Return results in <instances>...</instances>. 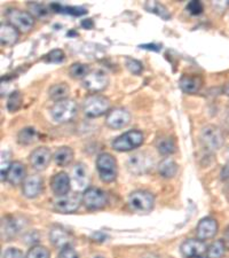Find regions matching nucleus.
<instances>
[{"instance_id":"1","label":"nucleus","mask_w":229,"mask_h":258,"mask_svg":"<svg viewBox=\"0 0 229 258\" xmlns=\"http://www.w3.org/2000/svg\"><path fill=\"white\" fill-rule=\"evenodd\" d=\"M110 109V100L101 94H91L84 100L83 110L89 117H100Z\"/></svg>"},{"instance_id":"2","label":"nucleus","mask_w":229,"mask_h":258,"mask_svg":"<svg viewBox=\"0 0 229 258\" xmlns=\"http://www.w3.org/2000/svg\"><path fill=\"white\" fill-rule=\"evenodd\" d=\"M77 103L71 99H64L54 103L51 108V116L56 123H68L77 114Z\"/></svg>"},{"instance_id":"3","label":"nucleus","mask_w":229,"mask_h":258,"mask_svg":"<svg viewBox=\"0 0 229 258\" xmlns=\"http://www.w3.org/2000/svg\"><path fill=\"white\" fill-rule=\"evenodd\" d=\"M144 136L141 131L131 130L125 132L112 141V148L117 152H130L143 144Z\"/></svg>"},{"instance_id":"4","label":"nucleus","mask_w":229,"mask_h":258,"mask_svg":"<svg viewBox=\"0 0 229 258\" xmlns=\"http://www.w3.org/2000/svg\"><path fill=\"white\" fill-rule=\"evenodd\" d=\"M128 207L137 214H148L154 209L155 198L147 190H135L128 197Z\"/></svg>"},{"instance_id":"5","label":"nucleus","mask_w":229,"mask_h":258,"mask_svg":"<svg viewBox=\"0 0 229 258\" xmlns=\"http://www.w3.org/2000/svg\"><path fill=\"white\" fill-rule=\"evenodd\" d=\"M97 169L102 181L111 182L117 178V162L109 153H102L98 156Z\"/></svg>"},{"instance_id":"6","label":"nucleus","mask_w":229,"mask_h":258,"mask_svg":"<svg viewBox=\"0 0 229 258\" xmlns=\"http://www.w3.org/2000/svg\"><path fill=\"white\" fill-rule=\"evenodd\" d=\"M199 138L204 147L209 151H216L221 148L223 145V135L222 131L215 125H206L201 130Z\"/></svg>"},{"instance_id":"7","label":"nucleus","mask_w":229,"mask_h":258,"mask_svg":"<svg viewBox=\"0 0 229 258\" xmlns=\"http://www.w3.org/2000/svg\"><path fill=\"white\" fill-rule=\"evenodd\" d=\"M7 19L12 26H14L21 32H29L35 26V18L30 14V12L11 10L7 13Z\"/></svg>"},{"instance_id":"8","label":"nucleus","mask_w":229,"mask_h":258,"mask_svg":"<svg viewBox=\"0 0 229 258\" xmlns=\"http://www.w3.org/2000/svg\"><path fill=\"white\" fill-rule=\"evenodd\" d=\"M154 161L145 152H137L128 157L127 168L133 174H142L152 168Z\"/></svg>"},{"instance_id":"9","label":"nucleus","mask_w":229,"mask_h":258,"mask_svg":"<svg viewBox=\"0 0 229 258\" xmlns=\"http://www.w3.org/2000/svg\"><path fill=\"white\" fill-rule=\"evenodd\" d=\"M83 203L90 210H99L105 208L108 202V197L103 190L95 188V187H90L85 189L83 194Z\"/></svg>"},{"instance_id":"10","label":"nucleus","mask_w":229,"mask_h":258,"mask_svg":"<svg viewBox=\"0 0 229 258\" xmlns=\"http://www.w3.org/2000/svg\"><path fill=\"white\" fill-rule=\"evenodd\" d=\"M108 76L103 70H92L87 76L83 80V86L91 92H99L106 89L108 85Z\"/></svg>"},{"instance_id":"11","label":"nucleus","mask_w":229,"mask_h":258,"mask_svg":"<svg viewBox=\"0 0 229 258\" xmlns=\"http://www.w3.org/2000/svg\"><path fill=\"white\" fill-rule=\"evenodd\" d=\"M131 122V114L128 113L124 108H116L109 111L107 115L106 123L107 125L118 130V128H123L128 125V123Z\"/></svg>"},{"instance_id":"12","label":"nucleus","mask_w":229,"mask_h":258,"mask_svg":"<svg viewBox=\"0 0 229 258\" xmlns=\"http://www.w3.org/2000/svg\"><path fill=\"white\" fill-rule=\"evenodd\" d=\"M82 202L83 199L79 198L78 194H68L65 195V197L57 199L56 201L54 202V208H55L56 211L61 212V214H72V212L79 209Z\"/></svg>"},{"instance_id":"13","label":"nucleus","mask_w":229,"mask_h":258,"mask_svg":"<svg viewBox=\"0 0 229 258\" xmlns=\"http://www.w3.org/2000/svg\"><path fill=\"white\" fill-rule=\"evenodd\" d=\"M52 159L51 151L47 147H39L36 148L30 154V163L33 169H36L37 171H43L46 168H47L49 162Z\"/></svg>"},{"instance_id":"14","label":"nucleus","mask_w":229,"mask_h":258,"mask_svg":"<svg viewBox=\"0 0 229 258\" xmlns=\"http://www.w3.org/2000/svg\"><path fill=\"white\" fill-rule=\"evenodd\" d=\"M218 232V223L213 218L206 217L203 218L201 222L197 224L196 227V235L199 240H209L212 239Z\"/></svg>"},{"instance_id":"15","label":"nucleus","mask_w":229,"mask_h":258,"mask_svg":"<svg viewBox=\"0 0 229 258\" xmlns=\"http://www.w3.org/2000/svg\"><path fill=\"white\" fill-rule=\"evenodd\" d=\"M180 250L185 257L203 256L206 252V245L199 239H188L181 244Z\"/></svg>"},{"instance_id":"16","label":"nucleus","mask_w":229,"mask_h":258,"mask_svg":"<svg viewBox=\"0 0 229 258\" xmlns=\"http://www.w3.org/2000/svg\"><path fill=\"white\" fill-rule=\"evenodd\" d=\"M70 178L65 172H59L54 174L51 180V188L56 197L62 198L68 195L70 192Z\"/></svg>"},{"instance_id":"17","label":"nucleus","mask_w":229,"mask_h":258,"mask_svg":"<svg viewBox=\"0 0 229 258\" xmlns=\"http://www.w3.org/2000/svg\"><path fill=\"white\" fill-rule=\"evenodd\" d=\"M43 190V179L37 174L29 176L23 181V194L28 199H35Z\"/></svg>"},{"instance_id":"18","label":"nucleus","mask_w":229,"mask_h":258,"mask_svg":"<svg viewBox=\"0 0 229 258\" xmlns=\"http://www.w3.org/2000/svg\"><path fill=\"white\" fill-rule=\"evenodd\" d=\"M27 178V170L24 164L21 162H12V164L8 169L6 174V180L12 185H20L21 182H23Z\"/></svg>"},{"instance_id":"19","label":"nucleus","mask_w":229,"mask_h":258,"mask_svg":"<svg viewBox=\"0 0 229 258\" xmlns=\"http://www.w3.org/2000/svg\"><path fill=\"white\" fill-rule=\"evenodd\" d=\"M179 84H180L183 92L187 94H194L197 93L202 89L203 80L198 75H195V76H193V75H185V76L181 77Z\"/></svg>"},{"instance_id":"20","label":"nucleus","mask_w":229,"mask_h":258,"mask_svg":"<svg viewBox=\"0 0 229 258\" xmlns=\"http://www.w3.org/2000/svg\"><path fill=\"white\" fill-rule=\"evenodd\" d=\"M22 220H19L13 216H8L3 219L2 223V234L3 238L11 239L15 236L22 228Z\"/></svg>"},{"instance_id":"21","label":"nucleus","mask_w":229,"mask_h":258,"mask_svg":"<svg viewBox=\"0 0 229 258\" xmlns=\"http://www.w3.org/2000/svg\"><path fill=\"white\" fill-rule=\"evenodd\" d=\"M20 31L11 23H3L0 26V40H2V45L5 46H12L16 41L19 40Z\"/></svg>"},{"instance_id":"22","label":"nucleus","mask_w":229,"mask_h":258,"mask_svg":"<svg viewBox=\"0 0 229 258\" xmlns=\"http://www.w3.org/2000/svg\"><path fill=\"white\" fill-rule=\"evenodd\" d=\"M72 179L78 189H87L90 184V176L86 166L83 163H77L72 168Z\"/></svg>"},{"instance_id":"23","label":"nucleus","mask_w":229,"mask_h":258,"mask_svg":"<svg viewBox=\"0 0 229 258\" xmlns=\"http://www.w3.org/2000/svg\"><path fill=\"white\" fill-rule=\"evenodd\" d=\"M49 240L55 247L63 248L65 245H69L70 234L64 228L60 226H53L49 231Z\"/></svg>"},{"instance_id":"24","label":"nucleus","mask_w":229,"mask_h":258,"mask_svg":"<svg viewBox=\"0 0 229 258\" xmlns=\"http://www.w3.org/2000/svg\"><path fill=\"white\" fill-rule=\"evenodd\" d=\"M156 148L158 153L162 154L163 156H170L177 152L176 141L170 138V137H162V138L158 139L156 143Z\"/></svg>"},{"instance_id":"25","label":"nucleus","mask_w":229,"mask_h":258,"mask_svg":"<svg viewBox=\"0 0 229 258\" xmlns=\"http://www.w3.org/2000/svg\"><path fill=\"white\" fill-rule=\"evenodd\" d=\"M54 161H55L56 165L59 166H66L71 163L73 160V152L70 147H66V146H63V147L57 148V151L54 154Z\"/></svg>"},{"instance_id":"26","label":"nucleus","mask_w":229,"mask_h":258,"mask_svg":"<svg viewBox=\"0 0 229 258\" xmlns=\"http://www.w3.org/2000/svg\"><path fill=\"white\" fill-rule=\"evenodd\" d=\"M178 164L172 159L163 160L158 166L160 174L164 178H173L178 173Z\"/></svg>"},{"instance_id":"27","label":"nucleus","mask_w":229,"mask_h":258,"mask_svg":"<svg viewBox=\"0 0 229 258\" xmlns=\"http://www.w3.org/2000/svg\"><path fill=\"white\" fill-rule=\"evenodd\" d=\"M69 86L65 84V83H59V84L53 85L51 89H49V98L54 101H61V100L68 99L66 95L69 94Z\"/></svg>"},{"instance_id":"28","label":"nucleus","mask_w":229,"mask_h":258,"mask_svg":"<svg viewBox=\"0 0 229 258\" xmlns=\"http://www.w3.org/2000/svg\"><path fill=\"white\" fill-rule=\"evenodd\" d=\"M144 8L150 13H155L156 15L161 16L162 19L168 21L171 19V14L169 13V11L166 10V7L162 5V4L157 3V2H147L144 4Z\"/></svg>"},{"instance_id":"29","label":"nucleus","mask_w":229,"mask_h":258,"mask_svg":"<svg viewBox=\"0 0 229 258\" xmlns=\"http://www.w3.org/2000/svg\"><path fill=\"white\" fill-rule=\"evenodd\" d=\"M226 244H224L223 240H216L213 243L210 244L207 248L206 255L207 258H222L224 252H226Z\"/></svg>"},{"instance_id":"30","label":"nucleus","mask_w":229,"mask_h":258,"mask_svg":"<svg viewBox=\"0 0 229 258\" xmlns=\"http://www.w3.org/2000/svg\"><path fill=\"white\" fill-rule=\"evenodd\" d=\"M91 73L90 66L85 63H81V62H76L69 68V74L71 77L76 78V80H84V78Z\"/></svg>"},{"instance_id":"31","label":"nucleus","mask_w":229,"mask_h":258,"mask_svg":"<svg viewBox=\"0 0 229 258\" xmlns=\"http://www.w3.org/2000/svg\"><path fill=\"white\" fill-rule=\"evenodd\" d=\"M52 10L56 13H64V14H70V15H74V16H81L86 14V11L84 8L81 7H72V6H62L60 4L54 3L51 5Z\"/></svg>"},{"instance_id":"32","label":"nucleus","mask_w":229,"mask_h":258,"mask_svg":"<svg viewBox=\"0 0 229 258\" xmlns=\"http://www.w3.org/2000/svg\"><path fill=\"white\" fill-rule=\"evenodd\" d=\"M37 139V131L33 127H24L19 132L18 141L21 145H31Z\"/></svg>"},{"instance_id":"33","label":"nucleus","mask_w":229,"mask_h":258,"mask_svg":"<svg viewBox=\"0 0 229 258\" xmlns=\"http://www.w3.org/2000/svg\"><path fill=\"white\" fill-rule=\"evenodd\" d=\"M29 8H30V14L33 16V18L36 16V18L38 19H45L47 18L49 14V8L38 3L29 4Z\"/></svg>"},{"instance_id":"34","label":"nucleus","mask_w":229,"mask_h":258,"mask_svg":"<svg viewBox=\"0 0 229 258\" xmlns=\"http://www.w3.org/2000/svg\"><path fill=\"white\" fill-rule=\"evenodd\" d=\"M22 101H23V98L19 91H15V92L12 93L10 95V98H8V101H7V108L8 110L12 111V113H14V111L19 110L21 106H22Z\"/></svg>"},{"instance_id":"35","label":"nucleus","mask_w":229,"mask_h":258,"mask_svg":"<svg viewBox=\"0 0 229 258\" xmlns=\"http://www.w3.org/2000/svg\"><path fill=\"white\" fill-rule=\"evenodd\" d=\"M27 258H51V253L43 245H35L28 251Z\"/></svg>"},{"instance_id":"36","label":"nucleus","mask_w":229,"mask_h":258,"mask_svg":"<svg viewBox=\"0 0 229 258\" xmlns=\"http://www.w3.org/2000/svg\"><path fill=\"white\" fill-rule=\"evenodd\" d=\"M125 64H126V68L130 70L131 73L135 75H139L143 69L142 63L135 59H132V57H126V60H125Z\"/></svg>"},{"instance_id":"37","label":"nucleus","mask_w":229,"mask_h":258,"mask_svg":"<svg viewBox=\"0 0 229 258\" xmlns=\"http://www.w3.org/2000/svg\"><path fill=\"white\" fill-rule=\"evenodd\" d=\"M45 60L47 62H52V63H60L64 60V53L62 49H53L51 53L46 55Z\"/></svg>"},{"instance_id":"38","label":"nucleus","mask_w":229,"mask_h":258,"mask_svg":"<svg viewBox=\"0 0 229 258\" xmlns=\"http://www.w3.org/2000/svg\"><path fill=\"white\" fill-rule=\"evenodd\" d=\"M203 10V4L201 2H198V0H193V2L188 3V5H187V11H188L191 15L202 14Z\"/></svg>"},{"instance_id":"39","label":"nucleus","mask_w":229,"mask_h":258,"mask_svg":"<svg viewBox=\"0 0 229 258\" xmlns=\"http://www.w3.org/2000/svg\"><path fill=\"white\" fill-rule=\"evenodd\" d=\"M12 164V162H10V155H8V153L6 152H3L2 154V181H5L6 180V174L8 169H10V166Z\"/></svg>"},{"instance_id":"40","label":"nucleus","mask_w":229,"mask_h":258,"mask_svg":"<svg viewBox=\"0 0 229 258\" xmlns=\"http://www.w3.org/2000/svg\"><path fill=\"white\" fill-rule=\"evenodd\" d=\"M57 258H79V256L71 245H65V247L61 248Z\"/></svg>"},{"instance_id":"41","label":"nucleus","mask_w":229,"mask_h":258,"mask_svg":"<svg viewBox=\"0 0 229 258\" xmlns=\"http://www.w3.org/2000/svg\"><path fill=\"white\" fill-rule=\"evenodd\" d=\"M3 258H27V256H24V253L18 248H8L4 252Z\"/></svg>"},{"instance_id":"42","label":"nucleus","mask_w":229,"mask_h":258,"mask_svg":"<svg viewBox=\"0 0 229 258\" xmlns=\"http://www.w3.org/2000/svg\"><path fill=\"white\" fill-rule=\"evenodd\" d=\"M220 176H221V180H222L223 184L229 188V164L223 166L222 170H221V173H220Z\"/></svg>"},{"instance_id":"43","label":"nucleus","mask_w":229,"mask_h":258,"mask_svg":"<svg viewBox=\"0 0 229 258\" xmlns=\"http://www.w3.org/2000/svg\"><path fill=\"white\" fill-rule=\"evenodd\" d=\"M141 48H144V49H152V51H161V46L160 45H156V44H145V45H141L140 46Z\"/></svg>"},{"instance_id":"44","label":"nucleus","mask_w":229,"mask_h":258,"mask_svg":"<svg viewBox=\"0 0 229 258\" xmlns=\"http://www.w3.org/2000/svg\"><path fill=\"white\" fill-rule=\"evenodd\" d=\"M223 238H224L223 242L226 244V247L229 249V226L226 228V231L223 233Z\"/></svg>"},{"instance_id":"45","label":"nucleus","mask_w":229,"mask_h":258,"mask_svg":"<svg viewBox=\"0 0 229 258\" xmlns=\"http://www.w3.org/2000/svg\"><path fill=\"white\" fill-rule=\"evenodd\" d=\"M82 26L84 27V28H86V29H92L93 28V22H92V20L91 19H89V20H85V21H83L82 22Z\"/></svg>"},{"instance_id":"46","label":"nucleus","mask_w":229,"mask_h":258,"mask_svg":"<svg viewBox=\"0 0 229 258\" xmlns=\"http://www.w3.org/2000/svg\"><path fill=\"white\" fill-rule=\"evenodd\" d=\"M223 93L226 94V95H228V97H229V83H227V84L224 85V87H223Z\"/></svg>"},{"instance_id":"47","label":"nucleus","mask_w":229,"mask_h":258,"mask_svg":"<svg viewBox=\"0 0 229 258\" xmlns=\"http://www.w3.org/2000/svg\"><path fill=\"white\" fill-rule=\"evenodd\" d=\"M186 258H207V257H203V256H197V257H186Z\"/></svg>"},{"instance_id":"48","label":"nucleus","mask_w":229,"mask_h":258,"mask_svg":"<svg viewBox=\"0 0 229 258\" xmlns=\"http://www.w3.org/2000/svg\"><path fill=\"white\" fill-rule=\"evenodd\" d=\"M226 156H227V159L229 160V148H228V151H227V153H226Z\"/></svg>"}]
</instances>
